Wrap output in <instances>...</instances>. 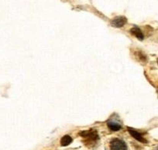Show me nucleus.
<instances>
[{"label": "nucleus", "mask_w": 158, "mask_h": 150, "mask_svg": "<svg viewBox=\"0 0 158 150\" xmlns=\"http://www.w3.org/2000/svg\"><path fill=\"white\" fill-rule=\"evenodd\" d=\"M128 132H130V134L135 139H136L139 142H142V143H147V140L143 137V135L142 133H140L139 132L136 131V130L133 129L132 128H128Z\"/></svg>", "instance_id": "obj_4"}, {"label": "nucleus", "mask_w": 158, "mask_h": 150, "mask_svg": "<svg viewBox=\"0 0 158 150\" xmlns=\"http://www.w3.org/2000/svg\"><path fill=\"white\" fill-rule=\"evenodd\" d=\"M157 91V94H158V88H157V91Z\"/></svg>", "instance_id": "obj_10"}, {"label": "nucleus", "mask_w": 158, "mask_h": 150, "mask_svg": "<svg viewBox=\"0 0 158 150\" xmlns=\"http://www.w3.org/2000/svg\"><path fill=\"white\" fill-rule=\"evenodd\" d=\"M135 56H136V58L139 59V60L140 62H144V63L147 62V56L145 55V54H144L142 51H136V53H135Z\"/></svg>", "instance_id": "obj_8"}, {"label": "nucleus", "mask_w": 158, "mask_h": 150, "mask_svg": "<svg viewBox=\"0 0 158 150\" xmlns=\"http://www.w3.org/2000/svg\"><path fill=\"white\" fill-rule=\"evenodd\" d=\"M107 125H108V128L112 132H118L121 129L122 126L118 122H115L114 121H109L107 122Z\"/></svg>", "instance_id": "obj_6"}, {"label": "nucleus", "mask_w": 158, "mask_h": 150, "mask_svg": "<svg viewBox=\"0 0 158 150\" xmlns=\"http://www.w3.org/2000/svg\"><path fill=\"white\" fill-rule=\"evenodd\" d=\"M156 150H158V147H157V148H156Z\"/></svg>", "instance_id": "obj_9"}, {"label": "nucleus", "mask_w": 158, "mask_h": 150, "mask_svg": "<svg viewBox=\"0 0 158 150\" xmlns=\"http://www.w3.org/2000/svg\"><path fill=\"white\" fill-rule=\"evenodd\" d=\"M127 22V19L125 16H117L111 21V24L112 26L115 27V28H121L125 26Z\"/></svg>", "instance_id": "obj_3"}, {"label": "nucleus", "mask_w": 158, "mask_h": 150, "mask_svg": "<svg viewBox=\"0 0 158 150\" xmlns=\"http://www.w3.org/2000/svg\"><path fill=\"white\" fill-rule=\"evenodd\" d=\"M130 33L132 35L136 37L139 40H143L144 39V35L143 33L142 30L139 28L138 26H133V28L130 30Z\"/></svg>", "instance_id": "obj_5"}, {"label": "nucleus", "mask_w": 158, "mask_h": 150, "mask_svg": "<svg viewBox=\"0 0 158 150\" xmlns=\"http://www.w3.org/2000/svg\"><path fill=\"white\" fill-rule=\"evenodd\" d=\"M80 136L85 139V143L92 144L98 139V134L95 130L90 129L88 131H82L80 132Z\"/></svg>", "instance_id": "obj_1"}, {"label": "nucleus", "mask_w": 158, "mask_h": 150, "mask_svg": "<svg viewBox=\"0 0 158 150\" xmlns=\"http://www.w3.org/2000/svg\"><path fill=\"white\" fill-rule=\"evenodd\" d=\"M157 63H158V59H157Z\"/></svg>", "instance_id": "obj_11"}, {"label": "nucleus", "mask_w": 158, "mask_h": 150, "mask_svg": "<svg viewBox=\"0 0 158 150\" xmlns=\"http://www.w3.org/2000/svg\"><path fill=\"white\" fill-rule=\"evenodd\" d=\"M111 150H127V144L119 139H113L110 142Z\"/></svg>", "instance_id": "obj_2"}, {"label": "nucleus", "mask_w": 158, "mask_h": 150, "mask_svg": "<svg viewBox=\"0 0 158 150\" xmlns=\"http://www.w3.org/2000/svg\"><path fill=\"white\" fill-rule=\"evenodd\" d=\"M73 139L70 136H64L60 139V145L62 146H67L72 142Z\"/></svg>", "instance_id": "obj_7"}]
</instances>
